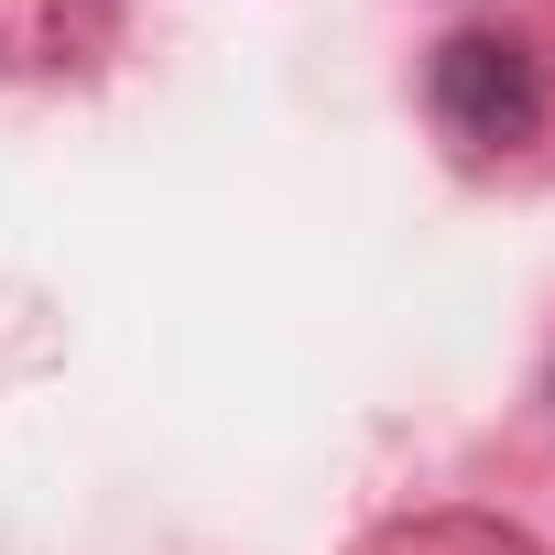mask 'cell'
Wrapping results in <instances>:
<instances>
[{
  "label": "cell",
  "mask_w": 555,
  "mask_h": 555,
  "mask_svg": "<svg viewBox=\"0 0 555 555\" xmlns=\"http://www.w3.org/2000/svg\"><path fill=\"white\" fill-rule=\"evenodd\" d=\"M436 120H447L457 142H479V153L533 142V120H544L533 55H522L512 34H457V44L436 55Z\"/></svg>",
  "instance_id": "6da1fadb"
}]
</instances>
